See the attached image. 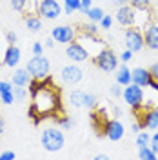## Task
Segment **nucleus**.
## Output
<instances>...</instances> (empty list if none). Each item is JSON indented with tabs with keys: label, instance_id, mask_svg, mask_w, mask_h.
I'll return each mask as SVG.
<instances>
[{
	"label": "nucleus",
	"instance_id": "13",
	"mask_svg": "<svg viewBox=\"0 0 158 160\" xmlns=\"http://www.w3.org/2000/svg\"><path fill=\"white\" fill-rule=\"evenodd\" d=\"M140 113V128L147 131H156L158 129V108L151 109H142Z\"/></svg>",
	"mask_w": 158,
	"mask_h": 160
},
{
	"label": "nucleus",
	"instance_id": "45",
	"mask_svg": "<svg viewBox=\"0 0 158 160\" xmlns=\"http://www.w3.org/2000/svg\"><path fill=\"white\" fill-rule=\"evenodd\" d=\"M111 111H113L115 118H118V117H122V113H124V111H122V108H118V106H113V108H111Z\"/></svg>",
	"mask_w": 158,
	"mask_h": 160
},
{
	"label": "nucleus",
	"instance_id": "29",
	"mask_svg": "<svg viewBox=\"0 0 158 160\" xmlns=\"http://www.w3.org/2000/svg\"><path fill=\"white\" fill-rule=\"evenodd\" d=\"M13 95H15V100H26L27 98L26 86H13Z\"/></svg>",
	"mask_w": 158,
	"mask_h": 160
},
{
	"label": "nucleus",
	"instance_id": "27",
	"mask_svg": "<svg viewBox=\"0 0 158 160\" xmlns=\"http://www.w3.org/2000/svg\"><path fill=\"white\" fill-rule=\"evenodd\" d=\"M98 106V98H96V95H93V93H86L84 95V108H87V109H95Z\"/></svg>",
	"mask_w": 158,
	"mask_h": 160
},
{
	"label": "nucleus",
	"instance_id": "48",
	"mask_svg": "<svg viewBox=\"0 0 158 160\" xmlns=\"http://www.w3.org/2000/svg\"><path fill=\"white\" fill-rule=\"evenodd\" d=\"M95 158L96 160H106L107 158V155H106V153H98V155H95Z\"/></svg>",
	"mask_w": 158,
	"mask_h": 160
},
{
	"label": "nucleus",
	"instance_id": "7",
	"mask_svg": "<svg viewBox=\"0 0 158 160\" xmlns=\"http://www.w3.org/2000/svg\"><path fill=\"white\" fill-rule=\"evenodd\" d=\"M37 13L46 20H57L62 15V4L58 0H38Z\"/></svg>",
	"mask_w": 158,
	"mask_h": 160
},
{
	"label": "nucleus",
	"instance_id": "16",
	"mask_svg": "<svg viewBox=\"0 0 158 160\" xmlns=\"http://www.w3.org/2000/svg\"><path fill=\"white\" fill-rule=\"evenodd\" d=\"M20 58H22V51L17 48V44H7V48L4 51V66L15 68L18 66Z\"/></svg>",
	"mask_w": 158,
	"mask_h": 160
},
{
	"label": "nucleus",
	"instance_id": "23",
	"mask_svg": "<svg viewBox=\"0 0 158 160\" xmlns=\"http://www.w3.org/2000/svg\"><path fill=\"white\" fill-rule=\"evenodd\" d=\"M86 15H87L89 22H95V24H100V20H102V17H104L106 13L102 11V8H95V6H93V8H91V9H89L87 13H86Z\"/></svg>",
	"mask_w": 158,
	"mask_h": 160
},
{
	"label": "nucleus",
	"instance_id": "4",
	"mask_svg": "<svg viewBox=\"0 0 158 160\" xmlns=\"http://www.w3.org/2000/svg\"><path fill=\"white\" fill-rule=\"evenodd\" d=\"M26 69L29 71L31 78H46L51 73V62H49V58L44 57V55H33V57L27 60Z\"/></svg>",
	"mask_w": 158,
	"mask_h": 160
},
{
	"label": "nucleus",
	"instance_id": "43",
	"mask_svg": "<svg viewBox=\"0 0 158 160\" xmlns=\"http://www.w3.org/2000/svg\"><path fill=\"white\" fill-rule=\"evenodd\" d=\"M149 73H151L153 80H156V82H158V62H155V64L149 68Z\"/></svg>",
	"mask_w": 158,
	"mask_h": 160
},
{
	"label": "nucleus",
	"instance_id": "42",
	"mask_svg": "<svg viewBox=\"0 0 158 160\" xmlns=\"http://www.w3.org/2000/svg\"><path fill=\"white\" fill-rule=\"evenodd\" d=\"M133 55H135V53H133V51L126 49V51H124V53H122V55H120V62H126V64H127L129 60L133 58Z\"/></svg>",
	"mask_w": 158,
	"mask_h": 160
},
{
	"label": "nucleus",
	"instance_id": "34",
	"mask_svg": "<svg viewBox=\"0 0 158 160\" xmlns=\"http://www.w3.org/2000/svg\"><path fill=\"white\" fill-rule=\"evenodd\" d=\"M91 8H93V0H80V8H78L80 13H84V15H86Z\"/></svg>",
	"mask_w": 158,
	"mask_h": 160
},
{
	"label": "nucleus",
	"instance_id": "12",
	"mask_svg": "<svg viewBox=\"0 0 158 160\" xmlns=\"http://www.w3.org/2000/svg\"><path fill=\"white\" fill-rule=\"evenodd\" d=\"M66 57L73 62V64H82V62H86L89 58V53L84 49V46L77 42V40H73L67 44V48H66Z\"/></svg>",
	"mask_w": 158,
	"mask_h": 160
},
{
	"label": "nucleus",
	"instance_id": "38",
	"mask_svg": "<svg viewBox=\"0 0 158 160\" xmlns=\"http://www.w3.org/2000/svg\"><path fill=\"white\" fill-rule=\"evenodd\" d=\"M6 91H13V84L7 80H0V93H6Z\"/></svg>",
	"mask_w": 158,
	"mask_h": 160
},
{
	"label": "nucleus",
	"instance_id": "40",
	"mask_svg": "<svg viewBox=\"0 0 158 160\" xmlns=\"http://www.w3.org/2000/svg\"><path fill=\"white\" fill-rule=\"evenodd\" d=\"M6 40H7V44H17L18 37H17L15 31H6Z\"/></svg>",
	"mask_w": 158,
	"mask_h": 160
},
{
	"label": "nucleus",
	"instance_id": "36",
	"mask_svg": "<svg viewBox=\"0 0 158 160\" xmlns=\"http://www.w3.org/2000/svg\"><path fill=\"white\" fill-rule=\"evenodd\" d=\"M64 8H69V9H73V11H78L80 0H64Z\"/></svg>",
	"mask_w": 158,
	"mask_h": 160
},
{
	"label": "nucleus",
	"instance_id": "49",
	"mask_svg": "<svg viewBox=\"0 0 158 160\" xmlns=\"http://www.w3.org/2000/svg\"><path fill=\"white\" fill-rule=\"evenodd\" d=\"M115 4L116 6H126V4H129V0H115Z\"/></svg>",
	"mask_w": 158,
	"mask_h": 160
},
{
	"label": "nucleus",
	"instance_id": "41",
	"mask_svg": "<svg viewBox=\"0 0 158 160\" xmlns=\"http://www.w3.org/2000/svg\"><path fill=\"white\" fill-rule=\"evenodd\" d=\"M15 151H2L0 153V160H15Z\"/></svg>",
	"mask_w": 158,
	"mask_h": 160
},
{
	"label": "nucleus",
	"instance_id": "47",
	"mask_svg": "<svg viewBox=\"0 0 158 160\" xmlns=\"http://www.w3.org/2000/svg\"><path fill=\"white\" fill-rule=\"evenodd\" d=\"M140 129H142V128H140L138 122H133V124H131V131H133V133H138Z\"/></svg>",
	"mask_w": 158,
	"mask_h": 160
},
{
	"label": "nucleus",
	"instance_id": "21",
	"mask_svg": "<svg viewBox=\"0 0 158 160\" xmlns=\"http://www.w3.org/2000/svg\"><path fill=\"white\" fill-rule=\"evenodd\" d=\"M115 78H116V84H120V86H127V84H131V69L127 68V64L126 62H122V64H118V68L115 69Z\"/></svg>",
	"mask_w": 158,
	"mask_h": 160
},
{
	"label": "nucleus",
	"instance_id": "6",
	"mask_svg": "<svg viewBox=\"0 0 158 160\" xmlns=\"http://www.w3.org/2000/svg\"><path fill=\"white\" fill-rule=\"evenodd\" d=\"M77 42H80L84 46V49L89 53V58H95L100 51L106 48V42L98 38V35H89V33H84L80 31L77 35Z\"/></svg>",
	"mask_w": 158,
	"mask_h": 160
},
{
	"label": "nucleus",
	"instance_id": "15",
	"mask_svg": "<svg viewBox=\"0 0 158 160\" xmlns=\"http://www.w3.org/2000/svg\"><path fill=\"white\" fill-rule=\"evenodd\" d=\"M116 22L124 28H131L135 24V8L131 4H126V6H118L116 9Z\"/></svg>",
	"mask_w": 158,
	"mask_h": 160
},
{
	"label": "nucleus",
	"instance_id": "26",
	"mask_svg": "<svg viewBox=\"0 0 158 160\" xmlns=\"http://www.w3.org/2000/svg\"><path fill=\"white\" fill-rule=\"evenodd\" d=\"M149 140H151V133H146V129H140L136 133V148H144V146H149Z\"/></svg>",
	"mask_w": 158,
	"mask_h": 160
},
{
	"label": "nucleus",
	"instance_id": "5",
	"mask_svg": "<svg viewBox=\"0 0 158 160\" xmlns=\"http://www.w3.org/2000/svg\"><path fill=\"white\" fill-rule=\"evenodd\" d=\"M93 62H95V66H96L100 71H104V73H113V71L118 68L120 58L116 57V53H115L113 49L104 48V49L93 58Z\"/></svg>",
	"mask_w": 158,
	"mask_h": 160
},
{
	"label": "nucleus",
	"instance_id": "19",
	"mask_svg": "<svg viewBox=\"0 0 158 160\" xmlns=\"http://www.w3.org/2000/svg\"><path fill=\"white\" fill-rule=\"evenodd\" d=\"M24 22H26V28L29 33H38V31H42V26H44L42 17H38V13H26Z\"/></svg>",
	"mask_w": 158,
	"mask_h": 160
},
{
	"label": "nucleus",
	"instance_id": "32",
	"mask_svg": "<svg viewBox=\"0 0 158 160\" xmlns=\"http://www.w3.org/2000/svg\"><path fill=\"white\" fill-rule=\"evenodd\" d=\"M100 26H102V29H111L113 28V17L111 15H104L102 17V20H100Z\"/></svg>",
	"mask_w": 158,
	"mask_h": 160
},
{
	"label": "nucleus",
	"instance_id": "20",
	"mask_svg": "<svg viewBox=\"0 0 158 160\" xmlns=\"http://www.w3.org/2000/svg\"><path fill=\"white\" fill-rule=\"evenodd\" d=\"M31 82V75L29 71L26 69V68H18V69H15V73H13V77H11V84L13 86H29Z\"/></svg>",
	"mask_w": 158,
	"mask_h": 160
},
{
	"label": "nucleus",
	"instance_id": "35",
	"mask_svg": "<svg viewBox=\"0 0 158 160\" xmlns=\"http://www.w3.org/2000/svg\"><path fill=\"white\" fill-rule=\"evenodd\" d=\"M149 148L155 151V153H156V157H158V131L151 135V140H149Z\"/></svg>",
	"mask_w": 158,
	"mask_h": 160
},
{
	"label": "nucleus",
	"instance_id": "1",
	"mask_svg": "<svg viewBox=\"0 0 158 160\" xmlns=\"http://www.w3.org/2000/svg\"><path fill=\"white\" fill-rule=\"evenodd\" d=\"M31 104H35V108L38 109V113L42 115V118H46V117H55L57 113L60 111V104H62V100H60V89L57 86H53V78H51V75H47L44 82H42V86H40L37 93L35 95H31Z\"/></svg>",
	"mask_w": 158,
	"mask_h": 160
},
{
	"label": "nucleus",
	"instance_id": "31",
	"mask_svg": "<svg viewBox=\"0 0 158 160\" xmlns=\"http://www.w3.org/2000/svg\"><path fill=\"white\" fill-rule=\"evenodd\" d=\"M0 102H2V104H6V106H11V104H15V95H13V91L0 93Z\"/></svg>",
	"mask_w": 158,
	"mask_h": 160
},
{
	"label": "nucleus",
	"instance_id": "28",
	"mask_svg": "<svg viewBox=\"0 0 158 160\" xmlns=\"http://www.w3.org/2000/svg\"><path fill=\"white\" fill-rule=\"evenodd\" d=\"M9 6H11L13 11L26 13V11H27V0H9Z\"/></svg>",
	"mask_w": 158,
	"mask_h": 160
},
{
	"label": "nucleus",
	"instance_id": "30",
	"mask_svg": "<svg viewBox=\"0 0 158 160\" xmlns=\"http://www.w3.org/2000/svg\"><path fill=\"white\" fill-rule=\"evenodd\" d=\"M80 29L84 31V33H89V35H98V24H95V22H89V24L80 26Z\"/></svg>",
	"mask_w": 158,
	"mask_h": 160
},
{
	"label": "nucleus",
	"instance_id": "37",
	"mask_svg": "<svg viewBox=\"0 0 158 160\" xmlns=\"http://www.w3.org/2000/svg\"><path fill=\"white\" fill-rule=\"evenodd\" d=\"M31 51H33V55H44V44L42 42H35L31 46Z\"/></svg>",
	"mask_w": 158,
	"mask_h": 160
},
{
	"label": "nucleus",
	"instance_id": "17",
	"mask_svg": "<svg viewBox=\"0 0 158 160\" xmlns=\"http://www.w3.org/2000/svg\"><path fill=\"white\" fill-rule=\"evenodd\" d=\"M151 80H153V77H151L149 69H146V68H135L131 71V82L140 86V88H147L151 84Z\"/></svg>",
	"mask_w": 158,
	"mask_h": 160
},
{
	"label": "nucleus",
	"instance_id": "3",
	"mask_svg": "<svg viewBox=\"0 0 158 160\" xmlns=\"http://www.w3.org/2000/svg\"><path fill=\"white\" fill-rule=\"evenodd\" d=\"M122 98L135 113H138V111H142V104H144V88H140V86L131 82L127 86H124Z\"/></svg>",
	"mask_w": 158,
	"mask_h": 160
},
{
	"label": "nucleus",
	"instance_id": "11",
	"mask_svg": "<svg viewBox=\"0 0 158 160\" xmlns=\"http://www.w3.org/2000/svg\"><path fill=\"white\" fill-rule=\"evenodd\" d=\"M77 35H78V31L75 29L73 26H57V28H53L51 29V37L55 38L57 44H69L73 40H77Z\"/></svg>",
	"mask_w": 158,
	"mask_h": 160
},
{
	"label": "nucleus",
	"instance_id": "9",
	"mask_svg": "<svg viewBox=\"0 0 158 160\" xmlns=\"http://www.w3.org/2000/svg\"><path fill=\"white\" fill-rule=\"evenodd\" d=\"M102 135L109 138L111 142H118V140L124 138V135H126V128H124V124L116 118H107L104 122V126H102Z\"/></svg>",
	"mask_w": 158,
	"mask_h": 160
},
{
	"label": "nucleus",
	"instance_id": "14",
	"mask_svg": "<svg viewBox=\"0 0 158 160\" xmlns=\"http://www.w3.org/2000/svg\"><path fill=\"white\" fill-rule=\"evenodd\" d=\"M142 35H144L146 48H149L153 51H158V24L156 22H151L149 26H146L142 29Z\"/></svg>",
	"mask_w": 158,
	"mask_h": 160
},
{
	"label": "nucleus",
	"instance_id": "46",
	"mask_svg": "<svg viewBox=\"0 0 158 160\" xmlns=\"http://www.w3.org/2000/svg\"><path fill=\"white\" fill-rule=\"evenodd\" d=\"M4 131H6V118L0 115V135H2Z\"/></svg>",
	"mask_w": 158,
	"mask_h": 160
},
{
	"label": "nucleus",
	"instance_id": "8",
	"mask_svg": "<svg viewBox=\"0 0 158 160\" xmlns=\"http://www.w3.org/2000/svg\"><path fill=\"white\" fill-rule=\"evenodd\" d=\"M124 42H126V49L133 51V53H138L146 48L144 44V35H142V29L131 26V28H126V33H124Z\"/></svg>",
	"mask_w": 158,
	"mask_h": 160
},
{
	"label": "nucleus",
	"instance_id": "24",
	"mask_svg": "<svg viewBox=\"0 0 158 160\" xmlns=\"http://www.w3.org/2000/svg\"><path fill=\"white\" fill-rule=\"evenodd\" d=\"M55 120H57V126H58L60 129H71V128L75 126L73 118H71V117H66V115H62V117L55 115Z\"/></svg>",
	"mask_w": 158,
	"mask_h": 160
},
{
	"label": "nucleus",
	"instance_id": "2",
	"mask_svg": "<svg viewBox=\"0 0 158 160\" xmlns=\"http://www.w3.org/2000/svg\"><path fill=\"white\" fill-rule=\"evenodd\" d=\"M40 144L47 153H58L64 149L66 137L60 128H46L40 135Z\"/></svg>",
	"mask_w": 158,
	"mask_h": 160
},
{
	"label": "nucleus",
	"instance_id": "39",
	"mask_svg": "<svg viewBox=\"0 0 158 160\" xmlns=\"http://www.w3.org/2000/svg\"><path fill=\"white\" fill-rule=\"evenodd\" d=\"M122 89H124V86H120V84H115V86L111 88V95H113L115 98H118V97H122Z\"/></svg>",
	"mask_w": 158,
	"mask_h": 160
},
{
	"label": "nucleus",
	"instance_id": "22",
	"mask_svg": "<svg viewBox=\"0 0 158 160\" xmlns=\"http://www.w3.org/2000/svg\"><path fill=\"white\" fill-rule=\"evenodd\" d=\"M84 95H86V91L73 89L69 93V104L73 108H84Z\"/></svg>",
	"mask_w": 158,
	"mask_h": 160
},
{
	"label": "nucleus",
	"instance_id": "44",
	"mask_svg": "<svg viewBox=\"0 0 158 160\" xmlns=\"http://www.w3.org/2000/svg\"><path fill=\"white\" fill-rule=\"evenodd\" d=\"M55 44H57V42H55V38H53V37H49V38H46V42H44V48L53 49V48H55Z\"/></svg>",
	"mask_w": 158,
	"mask_h": 160
},
{
	"label": "nucleus",
	"instance_id": "10",
	"mask_svg": "<svg viewBox=\"0 0 158 160\" xmlns=\"http://www.w3.org/2000/svg\"><path fill=\"white\" fill-rule=\"evenodd\" d=\"M82 78H84V71H82V68L77 66V64L64 66V68L60 69V80H62V84L75 86V84L82 82Z\"/></svg>",
	"mask_w": 158,
	"mask_h": 160
},
{
	"label": "nucleus",
	"instance_id": "18",
	"mask_svg": "<svg viewBox=\"0 0 158 160\" xmlns=\"http://www.w3.org/2000/svg\"><path fill=\"white\" fill-rule=\"evenodd\" d=\"M153 22V13L149 8H138V9H135V28H138V29H144L146 26H149Z\"/></svg>",
	"mask_w": 158,
	"mask_h": 160
},
{
	"label": "nucleus",
	"instance_id": "25",
	"mask_svg": "<svg viewBox=\"0 0 158 160\" xmlns=\"http://www.w3.org/2000/svg\"><path fill=\"white\" fill-rule=\"evenodd\" d=\"M138 158H142V160H156L158 157L149 146H144V148H138Z\"/></svg>",
	"mask_w": 158,
	"mask_h": 160
},
{
	"label": "nucleus",
	"instance_id": "33",
	"mask_svg": "<svg viewBox=\"0 0 158 160\" xmlns=\"http://www.w3.org/2000/svg\"><path fill=\"white\" fill-rule=\"evenodd\" d=\"M129 4L135 9H138V8H149L151 6V0H129Z\"/></svg>",
	"mask_w": 158,
	"mask_h": 160
}]
</instances>
